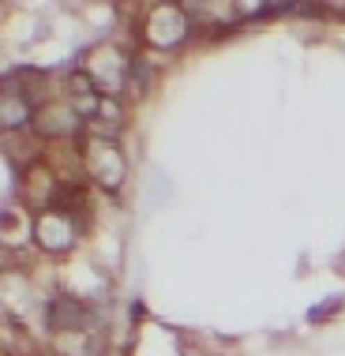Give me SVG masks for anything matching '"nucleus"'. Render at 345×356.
<instances>
[{"mask_svg": "<svg viewBox=\"0 0 345 356\" xmlns=\"http://www.w3.org/2000/svg\"><path fill=\"white\" fill-rule=\"evenodd\" d=\"M334 266H338V274H342V277H345V252H342V255H338V263H334Z\"/></svg>", "mask_w": 345, "mask_h": 356, "instance_id": "8", "label": "nucleus"}, {"mask_svg": "<svg viewBox=\"0 0 345 356\" xmlns=\"http://www.w3.org/2000/svg\"><path fill=\"white\" fill-rule=\"evenodd\" d=\"M161 60H166V56L147 53V49L136 53V64H131V94H136V98H143V94H150V90L158 86V79H161Z\"/></svg>", "mask_w": 345, "mask_h": 356, "instance_id": "7", "label": "nucleus"}, {"mask_svg": "<svg viewBox=\"0 0 345 356\" xmlns=\"http://www.w3.org/2000/svg\"><path fill=\"white\" fill-rule=\"evenodd\" d=\"M34 131L45 143H83L86 120H83V113L75 109V102L68 98V94H56V98L38 105Z\"/></svg>", "mask_w": 345, "mask_h": 356, "instance_id": "5", "label": "nucleus"}, {"mask_svg": "<svg viewBox=\"0 0 345 356\" xmlns=\"http://www.w3.org/2000/svg\"><path fill=\"white\" fill-rule=\"evenodd\" d=\"M79 150H83V172H86V180H90L94 191H102V195L124 191V184H128V177H131V161H128V150L120 147V139L90 136V131H86Z\"/></svg>", "mask_w": 345, "mask_h": 356, "instance_id": "3", "label": "nucleus"}, {"mask_svg": "<svg viewBox=\"0 0 345 356\" xmlns=\"http://www.w3.org/2000/svg\"><path fill=\"white\" fill-rule=\"evenodd\" d=\"M38 120V98H31L19 86L0 83V131L15 136V131H34Z\"/></svg>", "mask_w": 345, "mask_h": 356, "instance_id": "6", "label": "nucleus"}, {"mask_svg": "<svg viewBox=\"0 0 345 356\" xmlns=\"http://www.w3.org/2000/svg\"><path fill=\"white\" fill-rule=\"evenodd\" d=\"M86 233V225L75 214L61 207H49V210H38L34 214V248L49 259H64L79 248V240Z\"/></svg>", "mask_w": 345, "mask_h": 356, "instance_id": "4", "label": "nucleus"}, {"mask_svg": "<svg viewBox=\"0 0 345 356\" xmlns=\"http://www.w3.org/2000/svg\"><path fill=\"white\" fill-rule=\"evenodd\" d=\"M139 45H124L117 38H102L83 56L75 60V68L86 72V79L94 83V90L102 98H128L131 94V64H136Z\"/></svg>", "mask_w": 345, "mask_h": 356, "instance_id": "1", "label": "nucleus"}, {"mask_svg": "<svg viewBox=\"0 0 345 356\" xmlns=\"http://www.w3.org/2000/svg\"><path fill=\"white\" fill-rule=\"evenodd\" d=\"M131 31H136L139 49L172 56L195 38V23H191L184 4H147V8H139V19Z\"/></svg>", "mask_w": 345, "mask_h": 356, "instance_id": "2", "label": "nucleus"}]
</instances>
